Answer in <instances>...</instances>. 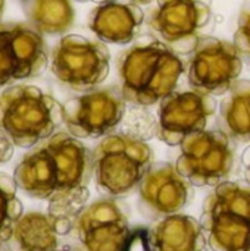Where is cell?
<instances>
[{
    "instance_id": "obj_1",
    "label": "cell",
    "mask_w": 250,
    "mask_h": 251,
    "mask_svg": "<svg viewBox=\"0 0 250 251\" xmlns=\"http://www.w3.org/2000/svg\"><path fill=\"white\" fill-rule=\"evenodd\" d=\"M93 151L68 131L41 141L16 165L13 179L29 197L49 201L47 213L59 235H68L87 206Z\"/></svg>"
},
{
    "instance_id": "obj_2",
    "label": "cell",
    "mask_w": 250,
    "mask_h": 251,
    "mask_svg": "<svg viewBox=\"0 0 250 251\" xmlns=\"http://www.w3.org/2000/svg\"><path fill=\"white\" fill-rule=\"evenodd\" d=\"M184 71L180 54L158 38L134 44L118 59L121 91L137 106H152L174 93Z\"/></svg>"
},
{
    "instance_id": "obj_3",
    "label": "cell",
    "mask_w": 250,
    "mask_h": 251,
    "mask_svg": "<svg viewBox=\"0 0 250 251\" xmlns=\"http://www.w3.org/2000/svg\"><path fill=\"white\" fill-rule=\"evenodd\" d=\"M63 107L50 94L28 84H13L0 93V131L22 149H32L56 134Z\"/></svg>"
},
{
    "instance_id": "obj_4",
    "label": "cell",
    "mask_w": 250,
    "mask_h": 251,
    "mask_svg": "<svg viewBox=\"0 0 250 251\" xmlns=\"http://www.w3.org/2000/svg\"><path fill=\"white\" fill-rule=\"evenodd\" d=\"M153 165L150 146L131 134L112 132L93 150V178L106 197L134 193Z\"/></svg>"
},
{
    "instance_id": "obj_5",
    "label": "cell",
    "mask_w": 250,
    "mask_h": 251,
    "mask_svg": "<svg viewBox=\"0 0 250 251\" xmlns=\"http://www.w3.org/2000/svg\"><path fill=\"white\" fill-rule=\"evenodd\" d=\"M202 228L212 251H250V184L224 181L205 199Z\"/></svg>"
},
{
    "instance_id": "obj_6",
    "label": "cell",
    "mask_w": 250,
    "mask_h": 251,
    "mask_svg": "<svg viewBox=\"0 0 250 251\" xmlns=\"http://www.w3.org/2000/svg\"><path fill=\"white\" fill-rule=\"evenodd\" d=\"M234 160V141L221 129H203L181 141L175 168L194 187L214 188L228 179Z\"/></svg>"
},
{
    "instance_id": "obj_7",
    "label": "cell",
    "mask_w": 250,
    "mask_h": 251,
    "mask_svg": "<svg viewBox=\"0 0 250 251\" xmlns=\"http://www.w3.org/2000/svg\"><path fill=\"white\" fill-rule=\"evenodd\" d=\"M111 54L102 41L69 34L52 50L50 69L68 88L87 93L97 88L109 75Z\"/></svg>"
},
{
    "instance_id": "obj_8",
    "label": "cell",
    "mask_w": 250,
    "mask_h": 251,
    "mask_svg": "<svg viewBox=\"0 0 250 251\" xmlns=\"http://www.w3.org/2000/svg\"><path fill=\"white\" fill-rule=\"evenodd\" d=\"M212 18L208 0H156L147 16L149 29L177 54H190Z\"/></svg>"
},
{
    "instance_id": "obj_9",
    "label": "cell",
    "mask_w": 250,
    "mask_h": 251,
    "mask_svg": "<svg viewBox=\"0 0 250 251\" xmlns=\"http://www.w3.org/2000/svg\"><path fill=\"white\" fill-rule=\"evenodd\" d=\"M125 103L121 87L94 88L62 104L63 125L71 135L80 140L106 137L121 124Z\"/></svg>"
},
{
    "instance_id": "obj_10",
    "label": "cell",
    "mask_w": 250,
    "mask_h": 251,
    "mask_svg": "<svg viewBox=\"0 0 250 251\" xmlns=\"http://www.w3.org/2000/svg\"><path fill=\"white\" fill-rule=\"evenodd\" d=\"M49 65L43 34L28 22H0V88L40 76Z\"/></svg>"
},
{
    "instance_id": "obj_11",
    "label": "cell",
    "mask_w": 250,
    "mask_h": 251,
    "mask_svg": "<svg viewBox=\"0 0 250 251\" xmlns=\"http://www.w3.org/2000/svg\"><path fill=\"white\" fill-rule=\"evenodd\" d=\"M190 54L187 81L193 90L211 96L225 94L243 71L242 53L227 40L202 37Z\"/></svg>"
},
{
    "instance_id": "obj_12",
    "label": "cell",
    "mask_w": 250,
    "mask_h": 251,
    "mask_svg": "<svg viewBox=\"0 0 250 251\" xmlns=\"http://www.w3.org/2000/svg\"><path fill=\"white\" fill-rule=\"evenodd\" d=\"M74 231L85 251H122L133 234L127 207L115 197L85 206Z\"/></svg>"
},
{
    "instance_id": "obj_13",
    "label": "cell",
    "mask_w": 250,
    "mask_h": 251,
    "mask_svg": "<svg viewBox=\"0 0 250 251\" xmlns=\"http://www.w3.org/2000/svg\"><path fill=\"white\" fill-rule=\"evenodd\" d=\"M159 103L156 135L171 147L180 146L192 132L206 129L217 110L215 96L197 90L174 91Z\"/></svg>"
},
{
    "instance_id": "obj_14",
    "label": "cell",
    "mask_w": 250,
    "mask_h": 251,
    "mask_svg": "<svg viewBox=\"0 0 250 251\" xmlns=\"http://www.w3.org/2000/svg\"><path fill=\"white\" fill-rule=\"evenodd\" d=\"M193 184L172 163L156 162L139 185V209L149 219L180 213L194 196Z\"/></svg>"
},
{
    "instance_id": "obj_15",
    "label": "cell",
    "mask_w": 250,
    "mask_h": 251,
    "mask_svg": "<svg viewBox=\"0 0 250 251\" xmlns=\"http://www.w3.org/2000/svg\"><path fill=\"white\" fill-rule=\"evenodd\" d=\"M144 13L136 3L106 0L88 16V26L100 41L128 44L141 31Z\"/></svg>"
},
{
    "instance_id": "obj_16",
    "label": "cell",
    "mask_w": 250,
    "mask_h": 251,
    "mask_svg": "<svg viewBox=\"0 0 250 251\" xmlns=\"http://www.w3.org/2000/svg\"><path fill=\"white\" fill-rule=\"evenodd\" d=\"M147 238L153 251H205L208 246L200 221L183 213L156 219Z\"/></svg>"
},
{
    "instance_id": "obj_17",
    "label": "cell",
    "mask_w": 250,
    "mask_h": 251,
    "mask_svg": "<svg viewBox=\"0 0 250 251\" xmlns=\"http://www.w3.org/2000/svg\"><path fill=\"white\" fill-rule=\"evenodd\" d=\"M220 104V129L234 143L250 141V79H239Z\"/></svg>"
},
{
    "instance_id": "obj_18",
    "label": "cell",
    "mask_w": 250,
    "mask_h": 251,
    "mask_svg": "<svg viewBox=\"0 0 250 251\" xmlns=\"http://www.w3.org/2000/svg\"><path fill=\"white\" fill-rule=\"evenodd\" d=\"M27 21L40 34L59 35L71 29L75 10L71 0H19Z\"/></svg>"
},
{
    "instance_id": "obj_19",
    "label": "cell",
    "mask_w": 250,
    "mask_h": 251,
    "mask_svg": "<svg viewBox=\"0 0 250 251\" xmlns=\"http://www.w3.org/2000/svg\"><path fill=\"white\" fill-rule=\"evenodd\" d=\"M59 237L49 213L29 212L21 216L10 240L16 251H55L59 246Z\"/></svg>"
},
{
    "instance_id": "obj_20",
    "label": "cell",
    "mask_w": 250,
    "mask_h": 251,
    "mask_svg": "<svg viewBox=\"0 0 250 251\" xmlns=\"http://www.w3.org/2000/svg\"><path fill=\"white\" fill-rule=\"evenodd\" d=\"M16 188L15 179L0 172V246L10 241L15 225L24 215L22 203L16 197Z\"/></svg>"
},
{
    "instance_id": "obj_21",
    "label": "cell",
    "mask_w": 250,
    "mask_h": 251,
    "mask_svg": "<svg viewBox=\"0 0 250 251\" xmlns=\"http://www.w3.org/2000/svg\"><path fill=\"white\" fill-rule=\"evenodd\" d=\"M233 43L236 44L242 56L250 59V0H246L242 6Z\"/></svg>"
},
{
    "instance_id": "obj_22",
    "label": "cell",
    "mask_w": 250,
    "mask_h": 251,
    "mask_svg": "<svg viewBox=\"0 0 250 251\" xmlns=\"http://www.w3.org/2000/svg\"><path fill=\"white\" fill-rule=\"evenodd\" d=\"M122 251H153L149 244L147 229L146 228L133 229V234Z\"/></svg>"
},
{
    "instance_id": "obj_23",
    "label": "cell",
    "mask_w": 250,
    "mask_h": 251,
    "mask_svg": "<svg viewBox=\"0 0 250 251\" xmlns=\"http://www.w3.org/2000/svg\"><path fill=\"white\" fill-rule=\"evenodd\" d=\"M13 143L12 140L0 131V165L7 163L13 156Z\"/></svg>"
},
{
    "instance_id": "obj_24",
    "label": "cell",
    "mask_w": 250,
    "mask_h": 251,
    "mask_svg": "<svg viewBox=\"0 0 250 251\" xmlns=\"http://www.w3.org/2000/svg\"><path fill=\"white\" fill-rule=\"evenodd\" d=\"M242 163H243V168H245V179L250 184V146L243 151Z\"/></svg>"
},
{
    "instance_id": "obj_25",
    "label": "cell",
    "mask_w": 250,
    "mask_h": 251,
    "mask_svg": "<svg viewBox=\"0 0 250 251\" xmlns=\"http://www.w3.org/2000/svg\"><path fill=\"white\" fill-rule=\"evenodd\" d=\"M4 1L6 0H0V19L3 16V12H4Z\"/></svg>"
},
{
    "instance_id": "obj_26",
    "label": "cell",
    "mask_w": 250,
    "mask_h": 251,
    "mask_svg": "<svg viewBox=\"0 0 250 251\" xmlns=\"http://www.w3.org/2000/svg\"><path fill=\"white\" fill-rule=\"evenodd\" d=\"M133 1H136V3H139V4H149V3H152L153 0H133Z\"/></svg>"
},
{
    "instance_id": "obj_27",
    "label": "cell",
    "mask_w": 250,
    "mask_h": 251,
    "mask_svg": "<svg viewBox=\"0 0 250 251\" xmlns=\"http://www.w3.org/2000/svg\"><path fill=\"white\" fill-rule=\"evenodd\" d=\"M78 1H96V3H103L106 0H78Z\"/></svg>"
},
{
    "instance_id": "obj_28",
    "label": "cell",
    "mask_w": 250,
    "mask_h": 251,
    "mask_svg": "<svg viewBox=\"0 0 250 251\" xmlns=\"http://www.w3.org/2000/svg\"><path fill=\"white\" fill-rule=\"evenodd\" d=\"M0 251H12L9 247H3V246H0Z\"/></svg>"
},
{
    "instance_id": "obj_29",
    "label": "cell",
    "mask_w": 250,
    "mask_h": 251,
    "mask_svg": "<svg viewBox=\"0 0 250 251\" xmlns=\"http://www.w3.org/2000/svg\"><path fill=\"white\" fill-rule=\"evenodd\" d=\"M55 251H77V250H74V249H57V250H55Z\"/></svg>"
}]
</instances>
